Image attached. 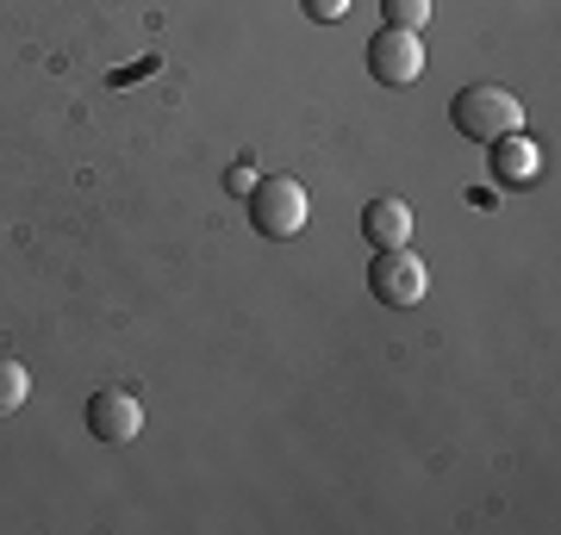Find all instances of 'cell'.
I'll use <instances>...</instances> for the list:
<instances>
[{"instance_id":"obj_10","label":"cell","mask_w":561,"mask_h":535,"mask_svg":"<svg viewBox=\"0 0 561 535\" xmlns=\"http://www.w3.org/2000/svg\"><path fill=\"white\" fill-rule=\"evenodd\" d=\"M300 13L319 25H337V20H350V0H300Z\"/></svg>"},{"instance_id":"obj_2","label":"cell","mask_w":561,"mask_h":535,"mask_svg":"<svg viewBox=\"0 0 561 535\" xmlns=\"http://www.w3.org/2000/svg\"><path fill=\"white\" fill-rule=\"evenodd\" d=\"M243 206H250V224H256V237H268V243L300 237L306 219H312V199H306V187H300L294 175L256 181V187L243 194Z\"/></svg>"},{"instance_id":"obj_5","label":"cell","mask_w":561,"mask_h":535,"mask_svg":"<svg viewBox=\"0 0 561 535\" xmlns=\"http://www.w3.org/2000/svg\"><path fill=\"white\" fill-rule=\"evenodd\" d=\"M368 75L381 81V88H412V81L424 75L419 32H393V25H381V32L368 38Z\"/></svg>"},{"instance_id":"obj_8","label":"cell","mask_w":561,"mask_h":535,"mask_svg":"<svg viewBox=\"0 0 561 535\" xmlns=\"http://www.w3.org/2000/svg\"><path fill=\"white\" fill-rule=\"evenodd\" d=\"M25 398H32V374H25V361L0 356V417H7V411H20Z\"/></svg>"},{"instance_id":"obj_1","label":"cell","mask_w":561,"mask_h":535,"mask_svg":"<svg viewBox=\"0 0 561 535\" xmlns=\"http://www.w3.org/2000/svg\"><path fill=\"white\" fill-rule=\"evenodd\" d=\"M449 125H456L468 143H500L512 131H524V100L500 81H468L456 100H449Z\"/></svg>"},{"instance_id":"obj_11","label":"cell","mask_w":561,"mask_h":535,"mask_svg":"<svg viewBox=\"0 0 561 535\" xmlns=\"http://www.w3.org/2000/svg\"><path fill=\"white\" fill-rule=\"evenodd\" d=\"M225 187H231V194H250L256 181H250V168H231V175H225Z\"/></svg>"},{"instance_id":"obj_9","label":"cell","mask_w":561,"mask_h":535,"mask_svg":"<svg viewBox=\"0 0 561 535\" xmlns=\"http://www.w3.org/2000/svg\"><path fill=\"white\" fill-rule=\"evenodd\" d=\"M381 25H393V32H424L431 25V0H381Z\"/></svg>"},{"instance_id":"obj_3","label":"cell","mask_w":561,"mask_h":535,"mask_svg":"<svg viewBox=\"0 0 561 535\" xmlns=\"http://www.w3.org/2000/svg\"><path fill=\"white\" fill-rule=\"evenodd\" d=\"M368 293L381 299V305H393V312H405V305H419L431 293V268L412 256V243L375 249V261H368Z\"/></svg>"},{"instance_id":"obj_4","label":"cell","mask_w":561,"mask_h":535,"mask_svg":"<svg viewBox=\"0 0 561 535\" xmlns=\"http://www.w3.org/2000/svg\"><path fill=\"white\" fill-rule=\"evenodd\" d=\"M88 437L101 442V449H131L144 437V405L125 386H101V393L88 398Z\"/></svg>"},{"instance_id":"obj_7","label":"cell","mask_w":561,"mask_h":535,"mask_svg":"<svg viewBox=\"0 0 561 535\" xmlns=\"http://www.w3.org/2000/svg\"><path fill=\"white\" fill-rule=\"evenodd\" d=\"M537 175H542V150L524 138V131L493 143V181H500V187H530Z\"/></svg>"},{"instance_id":"obj_6","label":"cell","mask_w":561,"mask_h":535,"mask_svg":"<svg viewBox=\"0 0 561 535\" xmlns=\"http://www.w3.org/2000/svg\"><path fill=\"white\" fill-rule=\"evenodd\" d=\"M362 237L375 243V249H400V243H412V206L405 199H368L362 206Z\"/></svg>"}]
</instances>
